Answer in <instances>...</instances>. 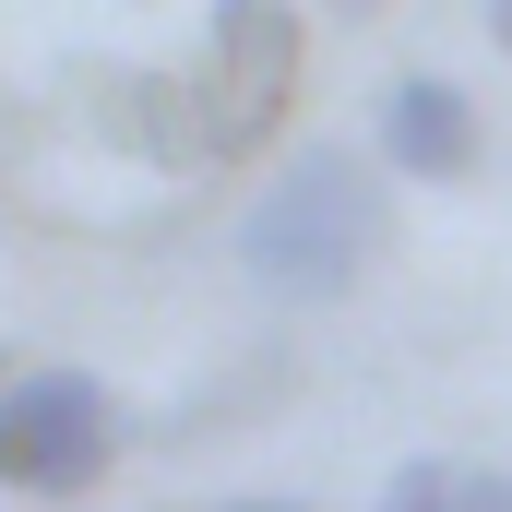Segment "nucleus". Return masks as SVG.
I'll return each mask as SVG.
<instances>
[{
	"instance_id": "obj_1",
	"label": "nucleus",
	"mask_w": 512,
	"mask_h": 512,
	"mask_svg": "<svg viewBox=\"0 0 512 512\" xmlns=\"http://www.w3.org/2000/svg\"><path fill=\"white\" fill-rule=\"evenodd\" d=\"M370 251H382V191H370V167L346 143L286 155L251 191V215H239V274H251L262 298H286V310L346 298L370 274Z\"/></svg>"
},
{
	"instance_id": "obj_2",
	"label": "nucleus",
	"mask_w": 512,
	"mask_h": 512,
	"mask_svg": "<svg viewBox=\"0 0 512 512\" xmlns=\"http://www.w3.org/2000/svg\"><path fill=\"white\" fill-rule=\"evenodd\" d=\"M120 465V393L96 370H12L0 382V489L12 501H84Z\"/></svg>"
},
{
	"instance_id": "obj_3",
	"label": "nucleus",
	"mask_w": 512,
	"mask_h": 512,
	"mask_svg": "<svg viewBox=\"0 0 512 512\" xmlns=\"http://www.w3.org/2000/svg\"><path fill=\"white\" fill-rule=\"evenodd\" d=\"M298 96V12L286 0H215L203 24V72H191V120L203 155H251Z\"/></svg>"
},
{
	"instance_id": "obj_4",
	"label": "nucleus",
	"mask_w": 512,
	"mask_h": 512,
	"mask_svg": "<svg viewBox=\"0 0 512 512\" xmlns=\"http://www.w3.org/2000/svg\"><path fill=\"white\" fill-rule=\"evenodd\" d=\"M393 179H465L477 167V108H465V84H441V72H405L382 84V120H370Z\"/></svg>"
},
{
	"instance_id": "obj_5",
	"label": "nucleus",
	"mask_w": 512,
	"mask_h": 512,
	"mask_svg": "<svg viewBox=\"0 0 512 512\" xmlns=\"http://www.w3.org/2000/svg\"><path fill=\"white\" fill-rule=\"evenodd\" d=\"M370 512H512V477L501 465H453V453H417V465H393L382 501Z\"/></svg>"
},
{
	"instance_id": "obj_6",
	"label": "nucleus",
	"mask_w": 512,
	"mask_h": 512,
	"mask_svg": "<svg viewBox=\"0 0 512 512\" xmlns=\"http://www.w3.org/2000/svg\"><path fill=\"white\" fill-rule=\"evenodd\" d=\"M489 36H501V48H512V0H489Z\"/></svg>"
},
{
	"instance_id": "obj_7",
	"label": "nucleus",
	"mask_w": 512,
	"mask_h": 512,
	"mask_svg": "<svg viewBox=\"0 0 512 512\" xmlns=\"http://www.w3.org/2000/svg\"><path fill=\"white\" fill-rule=\"evenodd\" d=\"M215 512H298V501H215Z\"/></svg>"
},
{
	"instance_id": "obj_8",
	"label": "nucleus",
	"mask_w": 512,
	"mask_h": 512,
	"mask_svg": "<svg viewBox=\"0 0 512 512\" xmlns=\"http://www.w3.org/2000/svg\"><path fill=\"white\" fill-rule=\"evenodd\" d=\"M334 12H370V0H334Z\"/></svg>"
},
{
	"instance_id": "obj_9",
	"label": "nucleus",
	"mask_w": 512,
	"mask_h": 512,
	"mask_svg": "<svg viewBox=\"0 0 512 512\" xmlns=\"http://www.w3.org/2000/svg\"><path fill=\"white\" fill-rule=\"evenodd\" d=\"M0 382H12V370H0Z\"/></svg>"
}]
</instances>
